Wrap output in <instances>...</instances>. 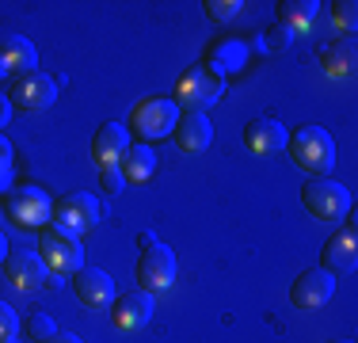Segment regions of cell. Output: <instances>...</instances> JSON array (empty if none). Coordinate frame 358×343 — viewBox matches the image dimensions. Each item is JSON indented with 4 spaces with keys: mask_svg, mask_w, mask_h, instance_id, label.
<instances>
[{
    "mask_svg": "<svg viewBox=\"0 0 358 343\" xmlns=\"http://www.w3.org/2000/svg\"><path fill=\"white\" fill-rule=\"evenodd\" d=\"M289 157H294L297 168L313 172V179L328 176L336 168V137H331L324 126H297L286 141Z\"/></svg>",
    "mask_w": 358,
    "mask_h": 343,
    "instance_id": "cell-1",
    "label": "cell"
},
{
    "mask_svg": "<svg viewBox=\"0 0 358 343\" xmlns=\"http://www.w3.org/2000/svg\"><path fill=\"white\" fill-rule=\"evenodd\" d=\"M4 214L20 229H46V221L54 218V199L35 183L15 187V191L4 195Z\"/></svg>",
    "mask_w": 358,
    "mask_h": 343,
    "instance_id": "cell-2",
    "label": "cell"
},
{
    "mask_svg": "<svg viewBox=\"0 0 358 343\" xmlns=\"http://www.w3.org/2000/svg\"><path fill=\"white\" fill-rule=\"evenodd\" d=\"M221 96H225V80L214 76L210 69L194 65V69H187V73L176 80L172 103H176V107H183V111H202V115H206V107H214Z\"/></svg>",
    "mask_w": 358,
    "mask_h": 343,
    "instance_id": "cell-3",
    "label": "cell"
},
{
    "mask_svg": "<svg viewBox=\"0 0 358 343\" xmlns=\"http://www.w3.org/2000/svg\"><path fill=\"white\" fill-rule=\"evenodd\" d=\"M301 206L320 221H343L351 214V191L343 183H336V179L320 176L301 187Z\"/></svg>",
    "mask_w": 358,
    "mask_h": 343,
    "instance_id": "cell-4",
    "label": "cell"
},
{
    "mask_svg": "<svg viewBox=\"0 0 358 343\" xmlns=\"http://www.w3.org/2000/svg\"><path fill=\"white\" fill-rule=\"evenodd\" d=\"M176 122H179V107H176V103L168 96H149V99H141L138 107H134L130 126H126V130H134L145 145H149V141H157V137L172 134Z\"/></svg>",
    "mask_w": 358,
    "mask_h": 343,
    "instance_id": "cell-5",
    "label": "cell"
},
{
    "mask_svg": "<svg viewBox=\"0 0 358 343\" xmlns=\"http://www.w3.org/2000/svg\"><path fill=\"white\" fill-rule=\"evenodd\" d=\"M38 255H42V263L50 267V274H57V279H65V274H76L84 267V255H80V240L69 237V233H62V229H54V225H46L42 229V237H38Z\"/></svg>",
    "mask_w": 358,
    "mask_h": 343,
    "instance_id": "cell-6",
    "label": "cell"
},
{
    "mask_svg": "<svg viewBox=\"0 0 358 343\" xmlns=\"http://www.w3.org/2000/svg\"><path fill=\"white\" fill-rule=\"evenodd\" d=\"M99 214L103 210L92 199V191H73L62 202H54V229H62L69 237H80V233L99 225Z\"/></svg>",
    "mask_w": 358,
    "mask_h": 343,
    "instance_id": "cell-7",
    "label": "cell"
},
{
    "mask_svg": "<svg viewBox=\"0 0 358 343\" xmlns=\"http://www.w3.org/2000/svg\"><path fill=\"white\" fill-rule=\"evenodd\" d=\"M138 282L141 290H149V294H160V290H168L176 282V252L168 244H152L141 252L138 260Z\"/></svg>",
    "mask_w": 358,
    "mask_h": 343,
    "instance_id": "cell-8",
    "label": "cell"
},
{
    "mask_svg": "<svg viewBox=\"0 0 358 343\" xmlns=\"http://www.w3.org/2000/svg\"><path fill=\"white\" fill-rule=\"evenodd\" d=\"M355 233H358V225H355L351 214H347V218H343V229H339L336 237H328V244H324V252H320V267L328 271V274H336V279L358 267Z\"/></svg>",
    "mask_w": 358,
    "mask_h": 343,
    "instance_id": "cell-9",
    "label": "cell"
},
{
    "mask_svg": "<svg viewBox=\"0 0 358 343\" xmlns=\"http://www.w3.org/2000/svg\"><path fill=\"white\" fill-rule=\"evenodd\" d=\"M331 294H336V274H328L324 267L301 271L294 279V286H289V302L297 309H320L331 302Z\"/></svg>",
    "mask_w": 358,
    "mask_h": 343,
    "instance_id": "cell-10",
    "label": "cell"
},
{
    "mask_svg": "<svg viewBox=\"0 0 358 343\" xmlns=\"http://www.w3.org/2000/svg\"><path fill=\"white\" fill-rule=\"evenodd\" d=\"M27 73H38L35 42L23 38V34H0V76L20 80V76H27Z\"/></svg>",
    "mask_w": 358,
    "mask_h": 343,
    "instance_id": "cell-11",
    "label": "cell"
},
{
    "mask_svg": "<svg viewBox=\"0 0 358 343\" xmlns=\"http://www.w3.org/2000/svg\"><path fill=\"white\" fill-rule=\"evenodd\" d=\"M8 99H12V107H20V111H46L50 103L57 99V80L46 76V73H27V76H20V80L12 84Z\"/></svg>",
    "mask_w": 358,
    "mask_h": 343,
    "instance_id": "cell-12",
    "label": "cell"
},
{
    "mask_svg": "<svg viewBox=\"0 0 358 343\" xmlns=\"http://www.w3.org/2000/svg\"><path fill=\"white\" fill-rule=\"evenodd\" d=\"M4 279L12 282V286H20V290H42V286L50 282V267L42 263L38 252L23 248V252H8V260H4Z\"/></svg>",
    "mask_w": 358,
    "mask_h": 343,
    "instance_id": "cell-13",
    "label": "cell"
},
{
    "mask_svg": "<svg viewBox=\"0 0 358 343\" xmlns=\"http://www.w3.org/2000/svg\"><path fill=\"white\" fill-rule=\"evenodd\" d=\"M248 65V42L241 38V34H225V38H214L206 46V65L214 76L225 80L229 73H241V69Z\"/></svg>",
    "mask_w": 358,
    "mask_h": 343,
    "instance_id": "cell-14",
    "label": "cell"
},
{
    "mask_svg": "<svg viewBox=\"0 0 358 343\" xmlns=\"http://www.w3.org/2000/svg\"><path fill=\"white\" fill-rule=\"evenodd\" d=\"M152 313H157V302H152L149 290H126L122 298L110 302V321L122 332H134V328H141V324H149Z\"/></svg>",
    "mask_w": 358,
    "mask_h": 343,
    "instance_id": "cell-15",
    "label": "cell"
},
{
    "mask_svg": "<svg viewBox=\"0 0 358 343\" xmlns=\"http://www.w3.org/2000/svg\"><path fill=\"white\" fill-rule=\"evenodd\" d=\"M286 141H289V130L275 115H259V118H252V122L244 126V145H248L252 153H259V157L286 149Z\"/></svg>",
    "mask_w": 358,
    "mask_h": 343,
    "instance_id": "cell-16",
    "label": "cell"
},
{
    "mask_svg": "<svg viewBox=\"0 0 358 343\" xmlns=\"http://www.w3.org/2000/svg\"><path fill=\"white\" fill-rule=\"evenodd\" d=\"M73 290L80 298V305L88 309H103L115 302V282H110V274L103 267H80L73 274Z\"/></svg>",
    "mask_w": 358,
    "mask_h": 343,
    "instance_id": "cell-17",
    "label": "cell"
},
{
    "mask_svg": "<svg viewBox=\"0 0 358 343\" xmlns=\"http://www.w3.org/2000/svg\"><path fill=\"white\" fill-rule=\"evenodd\" d=\"M172 141L179 153H206L210 141H214V126L202 111H183V118L176 122Z\"/></svg>",
    "mask_w": 358,
    "mask_h": 343,
    "instance_id": "cell-18",
    "label": "cell"
},
{
    "mask_svg": "<svg viewBox=\"0 0 358 343\" xmlns=\"http://www.w3.org/2000/svg\"><path fill=\"white\" fill-rule=\"evenodd\" d=\"M126 149H130V130L122 122H103L92 137V157H96L99 168H118Z\"/></svg>",
    "mask_w": 358,
    "mask_h": 343,
    "instance_id": "cell-19",
    "label": "cell"
},
{
    "mask_svg": "<svg viewBox=\"0 0 358 343\" xmlns=\"http://www.w3.org/2000/svg\"><path fill=\"white\" fill-rule=\"evenodd\" d=\"M118 168H122L126 183H145V179L157 172V153H152V145H130V149L122 153V160H118Z\"/></svg>",
    "mask_w": 358,
    "mask_h": 343,
    "instance_id": "cell-20",
    "label": "cell"
},
{
    "mask_svg": "<svg viewBox=\"0 0 358 343\" xmlns=\"http://www.w3.org/2000/svg\"><path fill=\"white\" fill-rule=\"evenodd\" d=\"M324 73L328 76H351L355 69V38H336L331 46H324Z\"/></svg>",
    "mask_w": 358,
    "mask_h": 343,
    "instance_id": "cell-21",
    "label": "cell"
},
{
    "mask_svg": "<svg viewBox=\"0 0 358 343\" xmlns=\"http://www.w3.org/2000/svg\"><path fill=\"white\" fill-rule=\"evenodd\" d=\"M278 8H282V20L278 23H286L289 31H309L317 23V12H320L317 0H282Z\"/></svg>",
    "mask_w": 358,
    "mask_h": 343,
    "instance_id": "cell-22",
    "label": "cell"
},
{
    "mask_svg": "<svg viewBox=\"0 0 358 343\" xmlns=\"http://www.w3.org/2000/svg\"><path fill=\"white\" fill-rule=\"evenodd\" d=\"M202 8H206V15H210L214 23H229V20H233V15L241 12L244 4H241V0H206Z\"/></svg>",
    "mask_w": 358,
    "mask_h": 343,
    "instance_id": "cell-23",
    "label": "cell"
},
{
    "mask_svg": "<svg viewBox=\"0 0 358 343\" xmlns=\"http://www.w3.org/2000/svg\"><path fill=\"white\" fill-rule=\"evenodd\" d=\"M331 20L351 34L355 23H358V4H355V0H336V4H331Z\"/></svg>",
    "mask_w": 358,
    "mask_h": 343,
    "instance_id": "cell-24",
    "label": "cell"
},
{
    "mask_svg": "<svg viewBox=\"0 0 358 343\" xmlns=\"http://www.w3.org/2000/svg\"><path fill=\"white\" fill-rule=\"evenodd\" d=\"M20 336V313L8 302H0V343H12Z\"/></svg>",
    "mask_w": 358,
    "mask_h": 343,
    "instance_id": "cell-25",
    "label": "cell"
},
{
    "mask_svg": "<svg viewBox=\"0 0 358 343\" xmlns=\"http://www.w3.org/2000/svg\"><path fill=\"white\" fill-rule=\"evenodd\" d=\"M289 42H294V31H289L286 23H271V27L263 31V50H286Z\"/></svg>",
    "mask_w": 358,
    "mask_h": 343,
    "instance_id": "cell-26",
    "label": "cell"
},
{
    "mask_svg": "<svg viewBox=\"0 0 358 343\" xmlns=\"http://www.w3.org/2000/svg\"><path fill=\"white\" fill-rule=\"evenodd\" d=\"M54 332H57V324L50 321L46 313H35V316H31V321H27V336L35 340V343H46L50 336H54Z\"/></svg>",
    "mask_w": 358,
    "mask_h": 343,
    "instance_id": "cell-27",
    "label": "cell"
},
{
    "mask_svg": "<svg viewBox=\"0 0 358 343\" xmlns=\"http://www.w3.org/2000/svg\"><path fill=\"white\" fill-rule=\"evenodd\" d=\"M12 176H15V168H12V145H8V137L0 134V191H12Z\"/></svg>",
    "mask_w": 358,
    "mask_h": 343,
    "instance_id": "cell-28",
    "label": "cell"
},
{
    "mask_svg": "<svg viewBox=\"0 0 358 343\" xmlns=\"http://www.w3.org/2000/svg\"><path fill=\"white\" fill-rule=\"evenodd\" d=\"M122 187H126L122 168H99V191L103 195H118Z\"/></svg>",
    "mask_w": 358,
    "mask_h": 343,
    "instance_id": "cell-29",
    "label": "cell"
},
{
    "mask_svg": "<svg viewBox=\"0 0 358 343\" xmlns=\"http://www.w3.org/2000/svg\"><path fill=\"white\" fill-rule=\"evenodd\" d=\"M8 118H12V99L0 96V126H8Z\"/></svg>",
    "mask_w": 358,
    "mask_h": 343,
    "instance_id": "cell-30",
    "label": "cell"
},
{
    "mask_svg": "<svg viewBox=\"0 0 358 343\" xmlns=\"http://www.w3.org/2000/svg\"><path fill=\"white\" fill-rule=\"evenodd\" d=\"M46 343H80V336H73V332H54Z\"/></svg>",
    "mask_w": 358,
    "mask_h": 343,
    "instance_id": "cell-31",
    "label": "cell"
},
{
    "mask_svg": "<svg viewBox=\"0 0 358 343\" xmlns=\"http://www.w3.org/2000/svg\"><path fill=\"white\" fill-rule=\"evenodd\" d=\"M138 244H141V252H145V248H152L157 240H152V233H138Z\"/></svg>",
    "mask_w": 358,
    "mask_h": 343,
    "instance_id": "cell-32",
    "label": "cell"
},
{
    "mask_svg": "<svg viewBox=\"0 0 358 343\" xmlns=\"http://www.w3.org/2000/svg\"><path fill=\"white\" fill-rule=\"evenodd\" d=\"M0 260H8V240H4V233H0Z\"/></svg>",
    "mask_w": 358,
    "mask_h": 343,
    "instance_id": "cell-33",
    "label": "cell"
},
{
    "mask_svg": "<svg viewBox=\"0 0 358 343\" xmlns=\"http://www.w3.org/2000/svg\"><path fill=\"white\" fill-rule=\"evenodd\" d=\"M328 343H355V340H328Z\"/></svg>",
    "mask_w": 358,
    "mask_h": 343,
    "instance_id": "cell-34",
    "label": "cell"
},
{
    "mask_svg": "<svg viewBox=\"0 0 358 343\" xmlns=\"http://www.w3.org/2000/svg\"><path fill=\"white\" fill-rule=\"evenodd\" d=\"M12 343H20V340H12Z\"/></svg>",
    "mask_w": 358,
    "mask_h": 343,
    "instance_id": "cell-35",
    "label": "cell"
}]
</instances>
